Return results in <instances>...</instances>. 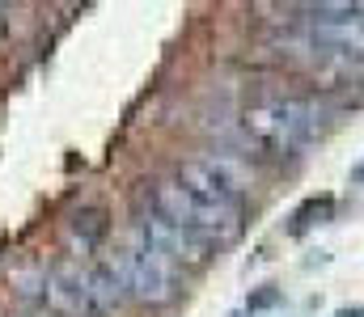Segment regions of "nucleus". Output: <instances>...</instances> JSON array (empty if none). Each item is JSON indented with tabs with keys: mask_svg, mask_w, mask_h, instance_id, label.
<instances>
[{
	"mask_svg": "<svg viewBox=\"0 0 364 317\" xmlns=\"http://www.w3.org/2000/svg\"><path fill=\"white\" fill-rule=\"evenodd\" d=\"M136 233H140V237H144L166 262H174V267H203V262L212 258V250H216L208 237L182 228V224L166 220V216H157V211L140 216V220H136Z\"/></svg>",
	"mask_w": 364,
	"mask_h": 317,
	"instance_id": "obj_5",
	"label": "nucleus"
},
{
	"mask_svg": "<svg viewBox=\"0 0 364 317\" xmlns=\"http://www.w3.org/2000/svg\"><path fill=\"white\" fill-rule=\"evenodd\" d=\"M110 275L119 279L123 296L127 301H140V305H166L174 301L178 292V275H174V262H166L140 233H132V241L106 258Z\"/></svg>",
	"mask_w": 364,
	"mask_h": 317,
	"instance_id": "obj_1",
	"label": "nucleus"
},
{
	"mask_svg": "<svg viewBox=\"0 0 364 317\" xmlns=\"http://www.w3.org/2000/svg\"><path fill=\"white\" fill-rule=\"evenodd\" d=\"M331 211H335V195H309L301 208L288 216V233H292V237H301V233H309L314 224H326V220H331Z\"/></svg>",
	"mask_w": 364,
	"mask_h": 317,
	"instance_id": "obj_8",
	"label": "nucleus"
},
{
	"mask_svg": "<svg viewBox=\"0 0 364 317\" xmlns=\"http://www.w3.org/2000/svg\"><path fill=\"white\" fill-rule=\"evenodd\" d=\"M279 301H284V292H279L275 284H263V288H255V292L246 296V313H267Z\"/></svg>",
	"mask_w": 364,
	"mask_h": 317,
	"instance_id": "obj_10",
	"label": "nucleus"
},
{
	"mask_svg": "<svg viewBox=\"0 0 364 317\" xmlns=\"http://www.w3.org/2000/svg\"><path fill=\"white\" fill-rule=\"evenodd\" d=\"M309 47L364 64V13L356 4H309Z\"/></svg>",
	"mask_w": 364,
	"mask_h": 317,
	"instance_id": "obj_4",
	"label": "nucleus"
},
{
	"mask_svg": "<svg viewBox=\"0 0 364 317\" xmlns=\"http://www.w3.org/2000/svg\"><path fill=\"white\" fill-rule=\"evenodd\" d=\"M212 174H216V182L233 195V199H246L250 191H255V169L246 165V161H237V157H229V152H208V157H199Z\"/></svg>",
	"mask_w": 364,
	"mask_h": 317,
	"instance_id": "obj_7",
	"label": "nucleus"
},
{
	"mask_svg": "<svg viewBox=\"0 0 364 317\" xmlns=\"http://www.w3.org/2000/svg\"><path fill=\"white\" fill-rule=\"evenodd\" d=\"M73 233L81 237V245H97L102 233H106V220H102V208H81L73 216Z\"/></svg>",
	"mask_w": 364,
	"mask_h": 317,
	"instance_id": "obj_9",
	"label": "nucleus"
},
{
	"mask_svg": "<svg viewBox=\"0 0 364 317\" xmlns=\"http://www.w3.org/2000/svg\"><path fill=\"white\" fill-rule=\"evenodd\" d=\"M246 127L272 148H305L322 135V106L309 98H272L246 110Z\"/></svg>",
	"mask_w": 364,
	"mask_h": 317,
	"instance_id": "obj_3",
	"label": "nucleus"
},
{
	"mask_svg": "<svg viewBox=\"0 0 364 317\" xmlns=\"http://www.w3.org/2000/svg\"><path fill=\"white\" fill-rule=\"evenodd\" d=\"M331 317H364V305H343V309H335Z\"/></svg>",
	"mask_w": 364,
	"mask_h": 317,
	"instance_id": "obj_12",
	"label": "nucleus"
},
{
	"mask_svg": "<svg viewBox=\"0 0 364 317\" xmlns=\"http://www.w3.org/2000/svg\"><path fill=\"white\" fill-rule=\"evenodd\" d=\"M43 305H51L55 313H64V317H106L102 305H97V296H93L90 271H81V267H73V262L47 271Z\"/></svg>",
	"mask_w": 364,
	"mask_h": 317,
	"instance_id": "obj_6",
	"label": "nucleus"
},
{
	"mask_svg": "<svg viewBox=\"0 0 364 317\" xmlns=\"http://www.w3.org/2000/svg\"><path fill=\"white\" fill-rule=\"evenodd\" d=\"M153 211L191 228V233H199V237H208L212 245H229L242 233V211L208 204L195 191H186L182 182H157L153 187Z\"/></svg>",
	"mask_w": 364,
	"mask_h": 317,
	"instance_id": "obj_2",
	"label": "nucleus"
},
{
	"mask_svg": "<svg viewBox=\"0 0 364 317\" xmlns=\"http://www.w3.org/2000/svg\"><path fill=\"white\" fill-rule=\"evenodd\" d=\"M348 182H352V187H364V161H356V165L348 169Z\"/></svg>",
	"mask_w": 364,
	"mask_h": 317,
	"instance_id": "obj_11",
	"label": "nucleus"
}]
</instances>
